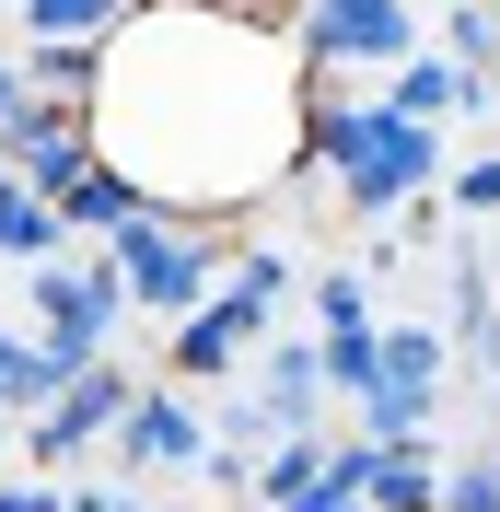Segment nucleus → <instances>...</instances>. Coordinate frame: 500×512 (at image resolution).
<instances>
[{"label": "nucleus", "instance_id": "obj_1", "mask_svg": "<svg viewBox=\"0 0 500 512\" xmlns=\"http://www.w3.org/2000/svg\"><path fill=\"white\" fill-rule=\"evenodd\" d=\"M35 233H47V210L35 198H0V245H35Z\"/></svg>", "mask_w": 500, "mask_h": 512}, {"label": "nucleus", "instance_id": "obj_2", "mask_svg": "<svg viewBox=\"0 0 500 512\" xmlns=\"http://www.w3.org/2000/svg\"><path fill=\"white\" fill-rule=\"evenodd\" d=\"M0 105H12V70H0Z\"/></svg>", "mask_w": 500, "mask_h": 512}]
</instances>
